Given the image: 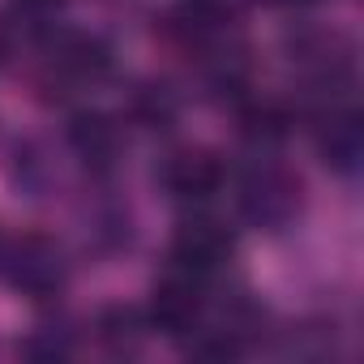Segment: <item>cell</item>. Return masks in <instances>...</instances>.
<instances>
[{
	"mask_svg": "<svg viewBox=\"0 0 364 364\" xmlns=\"http://www.w3.org/2000/svg\"><path fill=\"white\" fill-rule=\"evenodd\" d=\"M270 5H283V9H300V5H313V0H270Z\"/></svg>",
	"mask_w": 364,
	"mask_h": 364,
	"instance_id": "cell-10",
	"label": "cell"
},
{
	"mask_svg": "<svg viewBox=\"0 0 364 364\" xmlns=\"http://www.w3.org/2000/svg\"><path fill=\"white\" fill-rule=\"evenodd\" d=\"M99 338L107 347H137L141 343V317L133 309H107L99 321Z\"/></svg>",
	"mask_w": 364,
	"mask_h": 364,
	"instance_id": "cell-9",
	"label": "cell"
},
{
	"mask_svg": "<svg viewBox=\"0 0 364 364\" xmlns=\"http://www.w3.org/2000/svg\"><path fill=\"white\" fill-rule=\"evenodd\" d=\"M35 245H39V240L22 245V257H18V270H14V279H18L22 287H31V291H48V287H56L60 270H56L52 253H35Z\"/></svg>",
	"mask_w": 364,
	"mask_h": 364,
	"instance_id": "cell-7",
	"label": "cell"
},
{
	"mask_svg": "<svg viewBox=\"0 0 364 364\" xmlns=\"http://www.w3.org/2000/svg\"><path fill=\"white\" fill-rule=\"evenodd\" d=\"M240 129H245V137H253V141H279V137L287 133V112L274 107V103H257V107H249V112L240 116Z\"/></svg>",
	"mask_w": 364,
	"mask_h": 364,
	"instance_id": "cell-8",
	"label": "cell"
},
{
	"mask_svg": "<svg viewBox=\"0 0 364 364\" xmlns=\"http://www.w3.org/2000/svg\"><path fill=\"white\" fill-rule=\"evenodd\" d=\"M321 150H326L330 163H338V167H351V163H355V154H360V124H355L351 112L330 120V133L321 137Z\"/></svg>",
	"mask_w": 364,
	"mask_h": 364,
	"instance_id": "cell-6",
	"label": "cell"
},
{
	"mask_svg": "<svg viewBox=\"0 0 364 364\" xmlns=\"http://www.w3.org/2000/svg\"><path fill=\"white\" fill-rule=\"evenodd\" d=\"M232 257V232L215 219H189L176 228V240H171V266L176 270H189L198 279L215 274L223 262Z\"/></svg>",
	"mask_w": 364,
	"mask_h": 364,
	"instance_id": "cell-1",
	"label": "cell"
},
{
	"mask_svg": "<svg viewBox=\"0 0 364 364\" xmlns=\"http://www.w3.org/2000/svg\"><path fill=\"white\" fill-rule=\"evenodd\" d=\"M202 317V279L189 270H171L150 300V321L163 334H189Z\"/></svg>",
	"mask_w": 364,
	"mask_h": 364,
	"instance_id": "cell-4",
	"label": "cell"
},
{
	"mask_svg": "<svg viewBox=\"0 0 364 364\" xmlns=\"http://www.w3.org/2000/svg\"><path fill=\"white\" fill-rule=\"evenodd\" d=\"M107 65H112V52L90 35H73L56 52V69L73 73V77H99V73H107Z\"/></svg>",
	"mask_w": 364,
	"mask_h": 364,
	"instance_id": "cell-5",
	"label": "cell"
},
{
	"mask_svg": "<svg viewBox=\"0 0 364 364\" xmlns=\"http://www.w3.org/2000/svg\"><path fill=\"white\" fill-rule=\"evenodd\" d=\"M296 206H300V185H296L287 171H279V167L253 171V176L245 180V189H240V210H245L257 228H279V223H287V219L296 215Z\"/></svg>",
	"mask_w": 364,
	"mask_h": 364,
	"instance_id": "cell-2",
	"label": "cell"
},
{
	"mask_svg": "<svg viewBox=\"0 0 364 364\" xmlns=\"http://www.w3.org/2000/svg\"><path fill=\"white\" fill-rule=\"evenodd\" d=\"M159 180L180 202H206L223 189V163L210 150H176L159 167Z\"/></svg>",
	"mask_w": 364,
	"mask_h": 364,
	"instance_id": "cell-3",
	"label": "cell"
}]
</instances>
